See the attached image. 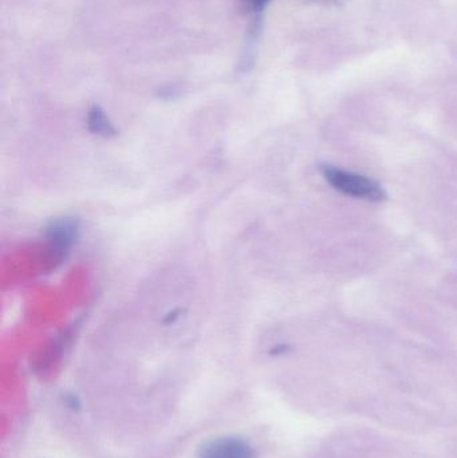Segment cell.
Here are the masks:
<instances>
[{
  "label": "cell",
  "mask_w": 457,
  "mask_h": 458,
  "mask_svg": "<svg viewBox=\"0 0 457 458\" xmlns=\"http://www.w3.org/2000/svg\"><path fill=\"white\" fill-rule=\"evenodd\" d=\"M199 458H255V451L243 438L217 437L201 446Z\"/></svg>",
  "instance_id": "obj_2"
},
{
  "label": "cell",
  "mask_w": 457,
  "mask_h": 458,
  "mask_svg": "<svg viewBox=\"0 0 457 458\" xmlns=\"http://www.w3.org/2000/svg\"><path fill=\"white\" fill-rule=\"evenodd\" d=\"M268 2H270V0H244L246 7L249 8L250 11H255V13L262 11Z\"/></svg>",
  "instance_id": "obj_5"
},
{
  "label": "cell",
  "mask_w": 457,
  "mask_h": 458,
  "mask_svg": "<svg viewBox=\"0 0 457 458\" xmlns=\"http://www.w3.org/2000/svg\"><path fill=\"white\" fill-rule=\"evenodd\" d=\"M77 223L72 219H62L54 222L47 228V236L54 244L61 248H67L77 236Z\"/></svg>",
  "instance_id": "obj_3"
},
{
  "label": "cell",
  "mask_w": 457,
  "mask_h": 458,
  "mask_svg": "<svg viewBox=\"0 0 457 458\" xmlns=\"http://www.w3.org/2000/svg\"><path fill=\"white\" fill-rule=\"evenodd\" d=\"M321 171L329 184L345 195L375 203H380L386 199L385 191L375 180L330 165L322 166Z\"/></svg>",
  "instance_id": "obj_1"
},
{
  "label": "cell",
  "mask_w": 457,
  "mask_h": 458,
  "mask_svg": "<svg viewBox=\"0 0 457 458\" xmlns=\"http://www.w3.org/2000/svg\"><path fill=\"white\" fill-rule=\"evenodd\" d=\"M88 125L93 133L101 134V136H110L115 133V129L107 120L105 113L98 106H94L89 112Z\"/></svg>",
  "instance_id": "obj_4"
}]
</instances>
